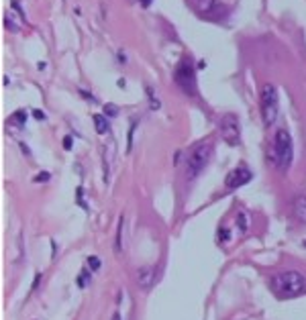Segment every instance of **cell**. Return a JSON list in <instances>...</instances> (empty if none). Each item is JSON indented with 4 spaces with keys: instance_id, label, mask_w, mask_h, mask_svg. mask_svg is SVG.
Here are the masks:
<instances>
[{
    "instance_id": "5b68a950",
    "label": "cell",
    "mask_w": 306,
    "mask_h": 320,
    "mask_svg": "<svg viewBox=\"0 0 306 320\" xmlns=\"http://www.w3.org/2000/svg\"><path fill=\"white\" fill-rule=\"evenodd\" d=\"M174 82L178 84V88L184 92V94H190V96H196V72H194V66L190 64V59H182L174 72Z\"/></svg>"
},
{
    "instance_id": "7c38bea8",
    "label": "cell",
    "mask_w": 306,
    "mask_h": 320,
    "mask_svg": "<svg viewBox=\"0 0 306 320\" xmlns=\"http://www.w3.org/2000/svg\"><path fill=\"white\" fill-rule=\"evenodd\" d=\"M90 273H92V271H88V269H82V271H80V275H78V279H76L78 288L84 290V288L88 286V282H90Z\"/></svg>"
},
{
    "instance_id": "30bf717a",
    "label": "cell",
    "mask_w": 306,
    "mask_h": 320,
    "mask_svg": "<svg viewBox=\"0 0 306 320\" xmlns=\"http://www.w3.org/2000/svg\"><path fill=\"white\" fill-rule=\"evenodd\" d=\"M92 121H94V127H96V133H98V135L108 133V121H106V116H102V114H94Z\"/></svg>"
},
{
    "instance_id": "9c48e42d",
    "label": "cell",
    "mask_w": 306,
    "mask_h": 320,
    "mask_svg": "<svg viewBox=\"0 0 306 320\" xmlns=\"http://www.w3.org/2000/svg\"><path fill=\"white\" fill-rule=\"evenodd\" d=\"M292 210H294V216L306 225V194H298L292 202Z\"/></svg>"
},
{
    "instance_id": "e0dca14e",
    "label": "cell",
    "mask_w": 306,
    "mask_h": 320,
    "mask_svg": "<svg viewBox=\"0 0 306 320\" xmlns=\"http://www.w3.org/2000/svg\"><path fill=\"white\" fill-rule=\"evenodd\" d=\"M100 265H102V261L98 259V257H88V267H90V271H98L100 269Z\"/></svg>"
},
{
    "instance_id": "2e32d148",
    "label": "cell",
    "mask_w": 306,
    "mask_h": 320,
    "mask_svg": "<svg viewBox=\"0 0 306 320\" xmlns=\"http://www.w3.org/2000/svg\"><path fill=\"white\" fill-rule=\"evenodd\" d=\"M217 237H219V243H229L231 241V231L227 229V227H221Z\"/></svg>"
},
{
    "instance_id": "4fadbf2b",
    "label": "cell",
    "mask_w": 306,
    "mask_h": 320,
    "mask_svg": "<svg viewBox=\"0 0 306 320\" xmlns=\"http://www.w3.org/2000/svg\"><path fill=\"white\" fill-rule=\"evenodd\" d=\"M25 121H27V112H25V110H16V112L10 116V121H8V123H10V125H18V127H21V125H25Z\"/></svg>"
},
{
    "instance_id": "7402d4cb",
    "label": "cell",
    "mask_w": 306,
    "mask_h": 320,
    "mask_svg": "<svg viewBox=\"0 0 306 320\" xmlns=\"http://www.w3.org/2000/svg\"><path fill=\"white\" fill-rule=\"evenodd\" d=\"M35 118H39V121H43V118H45V114H43V110H35Z\"/></svg>"
},
{
    "instance_id": "ac0fdd59",
    "label": "cell",
    "mask_w": 306,
    "mask_h": 320,
    "mask_svg": "<svg viewBox=\"0 0 306 320\" xmlns=\"http://www.w3.org/2000/svg\"><path fill=\"white\" fill-rule=\"evenodd\" d=\"M104 110H106L108 116H117V106H114V104H106Z\"/></svg>"
},
{
    "instance_id": "44dd1931",
    "label": "cell",
    "mask_w": 306,
    "mask_h": 320,
    "mask_svg": "<svg viewBox=\"0 0 306 320\" xmlns=\"http://www.w3.org/2000/svg\"><path fill=\"white\" fill-rule=\"evenodd\" d=\"M39 282H41V273H35V282H33V290L39 286Z\"/></svg>"
},
{
    "instance_id": "8992f818",
    "label": "cell",
    "mask_w": 306,
    "mask_h": 320,
    "mask_svg": "<svg viewBox=\"0 0 306 320\" xmlns=\"http://www.w3.org/2000/svg\"><path fill=\"white\" fill-rule=\"evenodd\" d=\"M219 131H221V139L231 147H237L241 143V123H239L237 114H233V112L225 114L219 121Z\"/></svg>"
},
{
    "instance_id": "277c9868",
    "label": "cell",
    "mask_w": 306,
    "mask_h": 320,
    "mask_svg": "<svg viewBox=\"0 0 306 320\" xmlns=\"http://www.w3.org/2000/svg\"><path fill=\"white\" fill-rule=\"evenodd\" d=\"M278 110H280V96L274 84H265L261 88V114H263V123L265 127H272L278 118Z\"/></svg>"
},
{
    "instance_id": "d4e9b609",
    "label": "cell",
    "mask_w": 306,
    "mask_h": 320,
    "mask_svg": "<svg viewBox=\"0 0 306 320\" xmlns=\"http://www.w3.org/2000/svg\"><path fill=\"white\" fill-rule=\"evenodd\" d=\"M304 247H306V243H304Z\"/></svg>"
},
{
    "instance_id": "5bb4252c",
    "label": "cell",
    "mask_w": 306,
    "mask_h": 320,
    "mask_svg": "<svg viewBox=\"0 0 306 320\" xmlns=\"http://www.w3.org/2000/svg\"><path fill=\"white\" fill-rule=\"evenodd\" d=\"M123 225H125V218L121 216V218H119V227H117V243H114V251H117V253H121V249H123V243H121V235H123Z\"/></svg>"
},
{
    "instance_id": "603a6c76",
    "label": "cell",
    "mask_w": 306,
    "mask_h": 320,
    "mask_svg": "<svg viewBox=\"0 0 306 320\" xmlns=\"http://www.w3.org/2000/svg\"><path fill=\"white\" fill-rule=\"evenodd\" d=\"M112 320H121V312H119V310L112 314Z\"/></svg>"
},
{
    "instance_id": "ffe728a7",
    "label": "cell",
    "mask_w": 306,
    "mask_h": 320,
    "mask_svg": "<svg viewBox=\"0 0 306 320\" xmlns=\"http://www.w3.org/2000/svg\"><path fill=\"white\" fill-rule=\"evenodd\" d=\"M64 147H66V149H72V137H66V139H64Z\"/></svg>"
},
{
    "instance_id": "cb8c5ba5",
    "label": "cell",
    "mask_w": 306,
    "mask_h": 320,
    "mask_svg": "<svg viewBox=\"0 0 306 320\" xmlns=\"http://www.w3.org/2000/svg\"><path fill=\"white\" fill-rule=\"evenodd\" d=\"M141 2H143V6H149V2H151V0H141Z\"/></svg>"
},
{
    "instance_id": "ba28073f",
    "label": "cell",
    "mask_w": 306,
    "mask_h": 320,
    "mask_svg": "<svg viewBox=\"0 0 306 320\" xmlns=\"http://www.w3.org/2000/svg\"><path fill=\"white\" fill-rule=\"evenodd\" d=\"M137 284H139V288L149 290L155 284V269L153 267H141L137 271Z\"/></svg>"
},
{
    "instance_id": "6da1fadb",
    "label": "cell",
    "mask_w": 306,
    "mask_h": 320,
    "mask_svg": "<svg viewBox=\"0 0 306 320\" xmlns=\"http://www.w3.org/2000/svg\"><path fill=\"white\" fill-rule=\"evenodd\" d=\"M272 288L284 298H294L306 290V277L296 269H288L272 277Z\"/></svg>"
},
{
    "instance_id": "7a4b0ae2",
    "label": "cell",
    "mask_w": 306,
    "mask_h": 320,
    "mask_svg": "<svg viewBox=\"0 0 306 320\" xmlns=\"http://www.w3.org/2000/svg\"><path fill=\"white\" fill-rule=\"evenodd\" d=\"M294 157V147H292V135L286 129H276L274 135V147H272V163L280 171H288Z\"/></svg>"
},
{
    "instance_id": "52a82bcc",
    "label": "cell",
    "mask_w": 306,
    "mask_h": 320,
    "mask_svg": "<svg viewBox=\"0 0 306 320\" xmlns=\"http://www.w3.org/2000/svg\"><path fill=\"white\" fill-rule=\"evenodd\" d=\"M251 177H253L251 169L245 167V165H239V167H235L233 171H229V175H227V179H225V186H227L229 190H237V188L249 184Z\"/></svg>"
},
{
    "instance_id": "8fae6325",
    "label": "cell",
    "mask_w": 306,
    "mask_h": 320,
    "mask_svg": "<svg viewBox=\"0 0 306 320\" xmlns=\"http://www.w3.org/2000/svg\"><path fill=\"white\" fill-rule=\"evenodd\" d=\"M192 2H194L196 10H200V12H211L215 8V0H192Z\"/></svg>"
},
{
    "instance_id": "3957f363",
    "label": "cell",
    "mask_w": 306,
    "mask_h": 320,
    "mask_svg": "<svg viewBox=\"0 0 306 320\" xmlns=\"http://www.w3.org/2000/svg\"><path fill=\"white\" fill-rule=\"evenodd\" d=\"M211 157H213V145L208 141L198 143L186 157V177L188 179H196L204 171V167L208 165Z\"/></svg>"
},
{
    "instance_id": "d6986e66",
    "label": "cell",
    "mask_w": 306,
    "mask_h": 320,
    "mask_svg": "<svg viewBox=\"0 0 306 320\" xmlns=\"http://www.w3.org/2000/svg\"><path fill=\"white\" fill-rule=\"evenodd\" d=\"M49 179V173L47 171H43V173H39L37 177H35V182H47Z\"/></svg>"
},
{
    "instance_id": "9a60e30c",
    "label": "cell",
    "mask_w": 306,
    "mask_h": 320,
    "mask_svg": "<svg viewBox=\"0 0 306 320\" xmlns=\"http://www.w3.org/2000/svg\"><path fill=\"white\" fill-rule=\"evenodd\" d=\"M237 227H239L243 233L247 231V227H249V221H247V214H245V212H239V214H237Z\"/></svg>"
}]
</instances>
